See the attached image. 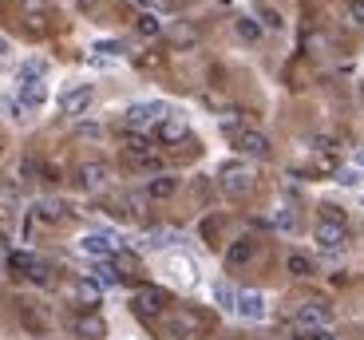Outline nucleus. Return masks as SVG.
Here are the masks:
<instances>
[{"mask_svg": "<svg viewBox=\"0 0 364 340\" xmlns=\"http://www.w3.org/2000/svg\"><path fill=\"white\" fill-rule=\"evenodd\" d=\"M218 179H222V190H226L230 198H246L253 190L257 174H253V166H246V162H226Z\"/></svg>", "mask_w": 364, "mask_h": 340, "instance_id": "nucleus-1", "label": "nucleus"}, {"mask_svg": "<svg viewBox=\"0 0 364 340\" xmlns=\"http://www.w3.org/2000/svg\"><path fill=\"white\" fill-rule=\"evenodd\" d=\"M167 293L155 289V285H142V289H135V297H131V308H135V317H142V321H155V317H162V308H167Z\"/></svg>", "mask_w": 364, "mask_h": 340, "instance_id": "nucleus-2", "label": "nucleus"}, {"mask_svg": "<svg viewBox=\"0 0 364 340\" xmlns=\"http://www.w3.org/2000/svg\"><path fill=\"white\" fill-rule=\"evenodd\" d=\"M79 249H83L87 258L111 261V258H115V249H119V242H115V234H103V229H95V234H83V238H79Z\"/></svg>", "mask_w": 364, "mask_h": 340, "instance_id": "nucleus-3", "label": "nucleus"}, {"mask_svg": "<svg viewBox=\"0 0 364 340\" xmlns=\"http://www.w3.org/2000/svg\"><path fill=\"white\" fill-rule=\"evenodd\" d=\"M313 238H317V245H321V249H341V245L348 242V229H345V222L321 218V222L313 226Z\"/></svg>", "mask_w": 364, "mask_h": 340, "instance_id": "nucleus-4", "label": "nucleus"}, {"mask_svg": "<svg viewBox=\"0 0 364 340\" xmlns=\"http://www.w3.org/2000/svg\"><path fill=\"white\" fill-rule=\"evenodd\" d=\"M92 99H95V87H87V83H83V87H67L60 95V111L76 119V115H83L92 107Z\"/></svg>", "mask_w": 364, "mask_h": 340, "instance_id": "nucleus-5", "label": "nucleus"}, {"mask_svg": "<svg viewBox=\"0 0 364 340\" xmlns=\"http://www.w3.org/2000/svg\"><path fill=\"white\" fill-rule=\"evenodd\" d=\"M329 317L332 308L325 301H305L297 308V328H329Z\"/></svg>", "mask_w": 364, "mask_h": 340, "instance_id": "nucleus-6", "label": "nucleus"}, {"mask_svg": "<svg viewBox=\"0 0 364 340\" xmlns=\"http://www.w3.org/2000/svg\"><path fill=\"white\" fill-rule=\"evenodd\" d=\"M162 111H167V107H162V103H155V99H151V103H131V107H127V115H123V123H127V127H147V123L162 119Z\"/></svg>", "mask_w": 364, "mask_h": 340, "instance_id": "nucleus-7", "label": "nucleus"}, {"mask_svg": "<svg viewBox=\"0 0 364 340\" xmlns=\"http://www.w3.org/2000/svg\"><path fill=\"white\" fill-rule=\"evenodd\" d=\"M237 317H246V321H261L266 317V297L257 289H242L237 293V308H234Z\"/></svg>", "mask_w": 364, "mask_h": 340, "instance_id": "nucleus-8", "label": "nucleus"}, {"mask_svg": "<svg viewBox=\"0 0 364 340\" xmlns=\"http://www.w3.org/2000/svg\"><path fill=\"white\" fill-rule=\"evenodd\" d=\"M234 146L242 150V155H250V159H269V139L261 135V131H242L234 139Z\"/></svg>", "mask_w": 364, "mask_h": 340, "instance_id": "nucleus-9", "label": "nucleus"}, {"mask_svg": "<svg viewBox=\"0 0 364 340\" xmlns=\"http://www.w3.org/2000/svg\"><path fill=\"white\" fill-rule=\"evenodd\" d=\"M76 179H79V186H83V190H99V186H107L111 170H107V162H83Z\"/></svg>", "mask_w": 364, "mask_h": 340, "instance_id": "nucleus-10", "label": "nucleus"}, {"mask_svg": "<svg viewBox=\"0 0 364 340\" xmlns=\"http://www.w3.org/2000/svg\"><path fill=\"white\" fill-rule=\"evenodd\" d=\"M76 337L83 340H103L107 337V324H103V317H95V313H83V317H76Z\"/></svg>", "mask_w": 364, "mask_h": 340, "instance_id": "nucleus-11", "label": "nucleus"}, {"mask_svg": "<svg viewBox=\"0 0 364 340\" xmlns=\"http://www.w3.org/2000/svg\"><path fill=\"white\" fill-rule=\"evenodd\" d=\"M186 139H190V127L178 115H171V119L158 123V143H186Z\"/></svg>", "mask_w": 364, "mask_h": 340, "instance_id": "nucleus-12", "label": "nucleus"}, {"mask_svg": "<svg viewBox=\"0 0 364 340\" xmlns=\"http://www.w3.org/2000/svg\"><path fill=\"white\" fill-rule=\"evenodd\" d=\"M171 332H174V337H198V332H202V317H198V313H190V308H182V313H174Z\"/></svg>", "mask_w": 364, "mask_h": 340, "instance_id": "nucleus-13", "label": "nucleus"}, {"mask_svg": "<svg viewBox=\"0 0 364 340\" xmlns=\"http://www.w3.org/2000/svg\"><path fill=\"white\" fill-rule=\"evenodd\" d=\"M253 249H257V242H253V238H237V242L226 249V265H230V269H237V265L253 261Z\"/></svg>", "mask_w": 364, "mask_h": 340, "instance_id": "nucleus-14", "label": "nucleus"}, {"mask_svg": "<svg viewBox=\"0 0 364 340\" xmlns=\"http://www.w3.org/2000/svg\"><path fill=\"white\" fill-rule=\"evenodd\" d=\"M44 99H47L44 80H20V103H24V107H40Z\"/></svg>", "mask_w": 364, "mask_h": 340, "instance_id": "nucleus-15", "label": "nucleus"}, {"mask_svg": "<svg viewBox=\"0 0 364 340\" xmlns=\"http://www.w3.org/2000/svg\"><path fill=\"white\" fill-rule=\"evenodd\" d=\"M76 297L79 301H83V305H99V297H103V285H99V281H95V277H79L76 281Z\"/></svg>", "mask_w": 364, "mask_h": 340, "instance_id": "nucleus-16", "label": "nucleus"}, {"mask_svg": "<svg viewBox=\"0 0 364 340\" xmlns=\"http://www.w3.org/2000/svg\"><path fill=\"white\" fill-rule=\"evenodd\" d=\"M174 190H178V179H174V174H158V179L147 182V198H158V202L171 198Z\"/></svg>", "mask_w": 364, "mask_h": 340, "instance_id": "nucleus-17", "label": "nucleus"}, {"mask_svg": "<svg viewBox=\"0 0 364 340\" xmlns=\"http://www.w3.org/2000/svg\"><path fill=\"white\" fill-rule=\"evenodd\" d=\"M234 32H237V40L257 44V40H261V24H257L253 16H237V20H234Z\"/></svg>", "mask_w": 364, "mask_h": 340, "instance_id": "nucleus-18", "label": "nucleus"}, {"mask_svg": "<svg viewBox=\"0 0 364 340\" xmlns=\"http://www.w3.org/2000/svg\"><path fill=\"white\" fill-rule=\"evenodd\" d=\"M285 269H289L293 277H313V258H309V253H297V249H293V253L285 258Z\"/></svg>", "mask_w": 364, "mask_h": 340, "instance_id": "nucleus-19", "label": "nucleus"}, {"mask_svg": "<svg viewBox=\"0 0 364 340\" xmlns=\"http://www.w3.org/2000/svg\"><path fill=\"white\" fill-rule=\"evenodd\" d=\"M92 277L103 285V289H115V285H119V269H115L111 261H99V265L92 269Z\"/></svg>", "mask_w": 364, "mask_h": 340, "instance_id": "nucleus-20", "label": "nucleus"}, {"mask_svg": "<svg viewBox=\"0 0 364 340\" xmlns=\"http://www.w3.org/2000/svg\"><path fill=\"white\" fill-rule=\"evenodd\" d=\"M36 218H40V222H63V218H67V206H63V202H40V206H36Z\"/></svg>", "mask_w": 364, "mask_h": 340, "instance_id": "nucleus-21", "label": "nucleus"}, {"mask_svg": "<svg viewBox=\"0 0 364 340\" xmlns=\"http://www.w3.org/2000/svg\"><path fill=\"white\" fill-rule=\"evenodd\" d=\"M135 32H139V36H147V40H155V36L162 32V20H158L155 12H142V16L135 20Z\"/></svg>", "mask_w": 364, "mask_h": 340, "instance_id": "nucleus-22", "label": "nucleus"}, {"mask_svg": "<svg viewBox=\"0 0 364 340\" xmlns=\"http://www.w3.org/2000/svg\"><path fill=\"white\" fill-rule=\"evenodd\" d=\"M214 301H218L222 308H230V313H234V308H237V293L230 289L226 281H218V285H214Z\"/></svg>", "mask_w": 364, "mask_h": 340, "instance_id": "nucleus-23", "label": "nucleus"}, {"mask_svg": "<svg viewBox=\"0 0 364 340\" xmlns=\"http://www.w3.org/2000/svg\"><path fill=\"white\" fill-rule=\"evenodd\" d=\"M32 265H36V258H32V253H8V269H12V273H24V277H28Z\"/></svg>", "mask_w": 364, "mask_h": 340, "instance_id": "nucleus-24", "label": "nucleus"}, {"mask_svg": "<svg viewBox=\"0 0 364 340\" xmlns=\"http://www.w3.org/2000/svg\"><path fill=\"white\" fill-rule=\"evenodd\" d=\"M171 40H174V44H178V48H190V44L198 40V32H194L190 24H178V28H174V32H171Z\"/></svg>", "mask_w": 364, "mask_h": 340, "instance_id": "nucleus-25", "label": "nucleus"}, {"mask_svg": "<svg viewBox=\"0 0 364 340\" xmlns=\"http://www.w3.org/2000/svg\"><path fill=\"white\" fill-rule=\"evenodd\" d=\"M44 71H47V64H44V60H28V64L20 67V80H40Z\"/></svg>", "mask_w": 364, "mask_h": 340, "instance_id": "nucleus-26", "label": "nucleus"}, {"mask_svg": "<svg viewBox=\"0 0 364 340\" xmlns=\"http://www.w3.org/2000/svg\"><path fill=\"white\" fill-rule=\"evenodd\" d=\"M297 340H336L329 328H297Z\"/></svg>", "mask_w": 364, "mask_h": 340, "instance_id": "nucleus-27", "label": "nucleus"}, {"mask_svg": "<svg viewBox=\"0 0 364 340\" xmlns=\"http://www.w3.org/2000/svg\"><path fill=\"white\" fill-rule=\"evenodd\" d=\"M28 281H32V285H47V281H52V277H47V265L36 261V265H32V273H28Z\"/></svg>", "mask_w": 364, "mask_h": 340, "instance_id": "nucleus-28", "label": "nucleus"}, {"mask_svg": "<svg viewBox=\"0 0 364 340\" xmlns=\"http://www.w3.org/2000/svg\"><path fill=\"white\" fill-rule=\"evenodd\" d=\"M218 127H222V135H234V139L242 135V123H237V115H226V119H222Z\"/></svg>", "mask_w": 364, "mask_h": 340, "instance_id": "nucleus-29", "label": "nucleus"}, {"mask_svg": "<svg viewBox=\"0 0 364 340\" xmlns=\"http://www.w3.org/2000/svg\"><path fill=\"white\" fill-rule=\"evenodd\" d=\"M261 20H266L269 28H285V20H281V12H277V8H261Z\"/></svg>", "mask_w": 364, "mask_h": 340, "instance_id": "nucleus-30", "label": "nucleus"}, {"mask_svg": "<svg viewBox=\"0 0 364 340\" xmlns=\"http://www.w3.org/2000/svg\"><path fill=\"white\" fill-rule=\"evenodd\" d=\"M348 16H352V24H364V0H352L348 4Z\"/></svg>", "mask_w": 364, "mask_h": 340, "instance_id": "nucleus-31", "label": "nucleus"}, {"mask_svg": "<svg viewBox=\"0 0 364 340\" xmlns=\"http://www.w3.org/2000/svg\"><path fill=\"white\" fill-rule=\"evenodd\" d=\"M336 182H341V186H356V170H341V174H336Z\"/></svg>", "mask_w": 364, "mask_h": 340, "instance_id": "nucleus-32", "label": "nucleus"}, {"mask_svg": "<svg viewBox=\"0 0 364 340\" xmlns=\"http://www.w3.org/2000/svg\"><path fill=\"white\" fill-rule=\"evenodd\" d=\"M95 52H107V56H119V52H123V44H115V40H111V44H99Z\"/></svg>", "mask_w": 364, "mask_h": 340, "instance_id": "nucleus-33", "label": "nucleus"}, {"mask_svg": "<svg viewBox=\"0 0 364 340\" xmlns=\"http://www.w3.org/2000/svg\"><path fill=\"white\" fill-rule=\"evenodd\" d=\"M79 135H83V139H95V135H99V127H95V123H83V127H79Z\"/></svg>", "mask_w": 364, "mask_h": 340, "instance_id": "nucleus-34", "label": "nucleus"}, {"mask_svg": "<svg viewBox=\"0 0 364 340\" xmlns=\"http://www.w3.org/2000/svg\"><path fill=\"white\" fill-rule=\"evenodd\" d=\"M158 64H162V56H142L139 60V67H158Z\"/></svg>", "mask_w": 364, "mask_h": 340, "instance_id": "nucleus-35", "label": "nucleus"}, {"mask_svg": "<svg viewBox=\"0 0 364 340\" xmlns=\"http://www.w3.org/2000/svg\"><path fill=\"white\" fill-rule=\"evenodd\" d=\"M8 52H12V48H8V40H0V64L8 60Z\"/></svg>", "mask_w": 364, "mask_h": 340, "instance_id": "nucleus-36", "label": "nucleus"}, {"mask_svg": "<svg viewBox=\"0 0 364 340\" xmlns=\"http://www.w3.org/2000/svg\"><path fill=\"white\" fill-rule=\"evenodd\" d=\"M356 166H364V150H356Z\"/></svg>", "mask_w": 364, "mask_h": 340, "instance_id": "nucleus-37", "label": "nucleus"}, {"mask_svg": "<svg viewBox=\"0 0 364 340\" xmlns=\"http://www.w3.org/2000/svg\"><path fill=\"white\" fill-rule=\"evenodd\" d=\"M4 245H8V242H4V234H0V249H4Z\"/></svg>", "mask_w": 364, "mask_h": 340, "instance_id": "nucleus-38", "label": "nucleus"}, {"mask_svg": "<svg viewBox=\"0 0 364 340\" xmlns=\"http://www.w3.org/2000/svg\"><path fill=\"white\" fill-rule=\"evenodd\" d=\"M361 91H364V87H361Z\"/></svg>", "mask_w": 364, "mask_h": 340, "instance_id": "nucleus-39", "label": "nucleus"}]
</instances>
